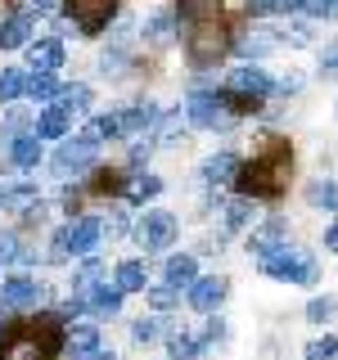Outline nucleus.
<instances>
[{"label": "nucleus", "instance_id": "nucleus-13", "mask_svg": "<svg viewBox=\"0 0 338 360\" xmlns=\"http://www.w3.org/2000/svg\"><path fill=\"white\" fill-rule=\"evenodd\" d=\"M32 32H37V18H32V9H14V14L0 22V45H5V50H27Z\"/></svg>", "mask_w": 338, "mask_h": 360}, {"label": "nucleus", "instance_id": "nucleus-35", "mask_svg": "<svg viewBox=\"0 0 338 360\" xmlns=\"http://www.w3.org/2000/svg\"><path fill=\"white\" fill-rule=\"evenodd\" d=\"M127 68H131L127 45H108V50L99 54V72H104V77H127Z\"/></svg>", "mask_w": 338, "mask_h": 360}, {"label": "nucleus", "instance_id": "nucleus-31", "mask_svg": "<svg viewBox=\"0 0 338 360\" xmlns=\"http://www.w3.org/2000/svg\"><path fill=\"white\" fill-rule=\"evenodd\" d=\"M194 257L189 252H180V257H167V284H176V288H189L194 284Z\"/></svg>", "mask_w": 338, "mask_h": 360}, {"label": "nucleus", "instance_id": "nucleus-15", "mask_svg": "<svg viewBox=\"0 0 338 360\" xmlns=\"http://www.w3.org/2000/svg\"><path fill=\"white\" fill-rule=\"evenodd\" d=\"M158 117H163V108H158L154 99H144V104L118 108V131H122V135H140V131L158 127Z\"/></svg>", "mask_w": 338, "mask_h": 360}, {"label": "nucleus", "instance_id": "nucleus-2", "mask_svg": "<svg viewBox=\"0 0 338 360\" xmlns=\"http://www.w3.org/2000/svg\"><path fill=\"white\" fill-rule=\"evenodd\" d=\"M257 266H262V275L280 279V284H302V288H311L315 279H320V266H315V257L307 252V248H298V243L270 248L266 257H257Z\"/></svg>", "mask_w": 338, "mask_h": 360}, {"label": "nucleus", "instance_id": "nucleus-1", "mask_svg": "<svg viewBox=\"0 0 338 360\" xmlns=\"http://www.w3.org/2000/svg\"><path fill=\"white\" fill-rule=\"evenodd\" d=\"M289 162H293L289 144H270V149L257 153L248 167H239V180H234V185H239L248 198H275L289 180Z\"/></svg>", "mask_w": 338, "mask_h": 360}, {"label": "nucleus", "instance_id": "nucleus-47", "mask_svg": "<svg viewBox=\"0 0 338 360\" xmlns=\"http://www.w3.org/2000/svg\"><path fill=\"white\" fill-rule=\"evenodd\" d=\"M50 262H73V248H68V234L63 230L50 239Z\"/></svg>", "mask_w": 338, "mask_h": 360}, {"label": "nucleus", "instance_id": "nucleus-24", "mask_svg": "<svg viewBox=\"0 0 338 360\" xmlns=\"http://www.w3.org/2000/svg\"><path fill=\"white\" fill-rule=\"evenodd\" d=\"M0 360H45V352H41V342L32 333H9Z\"/></svg>", "mask_w": 338, "mask_h": 360}, {"label": "nucleus", "instance_id": "nucleus-52", "mask_svg": "<svg viewBox=\"0 0 338 360\" xmlns=\"http://www.w3.org/2000/svg\"><path fill=\"white\" fill-rule=\"evenodd\" d=\"M149 153H154V144H149V140H140V144L131 149V162H135V167H144V162H149Z\"/></svg>", "mask_w": 338, "mask_h": 360}, {"label": "nucleus", "instance_id": "nucleus-25", "mask_svg": "<svg viewBox=\"0 0 338 360\" xmlns=\"http://www.w3.org/2000/svg\"><path fill=\"white\" fill-rule=\"evenodd\" d=\"M113 284H118L122 292H144L149 288V270H144V262H122L118 270H113Z\"/></svg>", "mask_w": 338, "mask_h": 360}, {"label": "nucleus", "instance_id": "nucleus-32", "mask_svg": "<svg viewBox=\"0 0 338 360\" xmlns=\"http://www.w3.org/2000/svg\"><path fill=\"white\" fill-rule=\"evenodd\" d=\"M18 95H27V72L23 68H0V104H9Z\"/></svg>", "mask_w": 338, "mask_h": 360}, {"label": "nucleus", "instance_id": "nucleus-41", "mask_svg": "<svg viewBox=\"0 0 338 360\" xmlns=\"http://www.w3.org/2000/svg\"><path fill=\"white\" fill-rule=\"evenodd\" d=\"M99 279H104V266H99L95 257H86V266L77 270V279H73V284H77V288H95Z\"/></svg>", "mask_w": 338, "mask_h": 360}, {"label": "nucleus", "instance_id": "nucleus-44", "mask_svg": "<svg viewBox=\"0 0 338 360\" xmlns=\"http://www.w3.org/2000/svg\"><path fill=\"white\" fill-rule=\"evenodd\" d=\"M334 311H338V302H334V297H315L311 307H307V320H311V324H320V320H330Z\"/></svg>", "mask_w": 338, "mask_h": 360}, {"label": "nucleus", "instance_id": "nucleus-53", "mask_svg": "<svg viewBox=\"0 0 338 360\" xmlns=\"http://www.w3.org/2000/svg\"><path fill=\"white\" fill-rule=\"evenodd\" d=\"M63 0H27V9H37V14H54Z\"/></svg>", "mask_w": 338, "mask_h": 360}, {"label": "nucleus", "instance_id": "nucleus-21", "mask_svg": "<svg viewBox=\"0 0 338 360\" xmlns=\"http://www.w3.org/2000/svg\"><path fill=\"white\" fill-rule=\"evenodd\" d=\"M27 333L41 342V352H45V356H59V352H63V324L54 320V315H41V320L32 324Z\"/></svg>", "mask_w": 338, "mask_h": 360}, {"label": "nucleus", "instance_id": "nucleus-7", "mask_svg": "<svg viewBox=\"0 0 338 360\" xmlns=\"http://www.w3.org/2000/svg\"><path fill=\"white\" fill-rule=\"evenodd\" d=\"M176 230H180V221H176V212H167V207H154V212H144L140 217V243L149 248V252H163V248H172L176 243Z\"/></svg>", "mask_w": 338, "mask_h": 360}, {"label": "nucleus", "instance_id": "nucleus-20", "mask_svg": "<svg viewBox=\"0 0 338 360\" xmlns=\"http://www.w3.org/2000/svg\"><path fill=\"white\" fill-rule=\"evenodd\" d=\"M63 347L73 356H90L99 347V324H86V320L82 324H68V329H63Z\"/></svg>", "mask_w": 338, "mask_h": 360}, {"label": "nucleus", "instance_id": "nucleus-48", "mask_svg": "<svg viewBox=\"0 0 338 360\" xmlns=\"http://www.w3.org/2000/svg\"><path fill=\"white\" fill-rule=\"evenodd\" d=\"M14 257H18V234H0V266H9V262H14Z\"/></svg>", "mask_w": 338, "mask_h": 360}, {"label": "nucleus", "instance_id": "nucleus-50", "mask_svg": "<svg viewBox=\"0 0 338 360\" xmlns=\"http://www.w3.org/2000/svg\"><path fill=\"white\" fill-rule=\"evenodd\" d=\"M270 86H275L280 95H298V90H302V77H298V72H289V77H280V82H270Z\"/></svg>", "mask_w": 338, "mask_h": 360}, {"label": "nucleus", "instance_id": "nucleus-45", "mask_svg": "<svg viewBox=\"0 0 338 360\" xmlns=\"http://www.w3.org/2000/svg\"><path fill=\"white\" fill-rule=\"evenodd\" d=\"M320 77H325V82H338V41L325 45V54H320Z\"/></svg>", "mask_w": 338, "mask_h": 360}, {"label": "nucleus", "instance_id": "nucleus-28", "mask_svg": "<svg viewBox=\"0 0 338 360\" xmlns=\"http://www.w3.org/2000/svg\"><path fill=\"white\" fill-rule=\"evenodd\" d=\"M68 122H73V117H68V112H63L59 104H54V108H45V112H41V117H37V122H32V131H37V135H41V140H59V135L68 131Z\"/></svg>", "mask_w": 338, "mask_h": 360}, {"label": "nucleus", "instance_id": "nucleus-22", "mask_svg": "<svg viewBox=\"0 0 338 360\" xmlns=\"http://www.w3.org/2000/svg\"><path fill=\"white\" fill-rule=\"evenodd\" d=\"M176 37V9H158V14L144 18V41L149 45H172Z\"/></svg>", "mask_w": 338, "mask_h": 360}, {"label": "nucleus", "instance_id": "nucleus-37", "mask_svg": "<svg viewBox=\"0 0 338 360\" xmlns=\"http://www.w3.org/2000/svg\"><path fill=\"white\" fill-rule=\"evenodd\" d=\"M180 135H185V117L180 112H163L158 127H154V144H176Z\"/></svg>", "mask_w": 338, "mask_h": 360}, {"label": "nucleus", "instance_id": "nucleus-17", "mask_svg": "<svg viewBox=\"0 0 338 360\" xmlns=\"http://www.w3.org/2000/svg\"><path fill=\"white\" fill-rule=\"evenodd\" d=\"M239 158L234 153H212V158H203V167H199V176H203V185H230V180H239Z\"/></svg>", "mask_w": 338, "mask_h": 360}, {"label": "nucleus", "instance_id": "nucleus-46", "mask_svg": "<svg viewBox=\"0 0 338 360\" xmlns=\"http://www.w3.org/2000/svg\"><path fill=\"white\" fill-rule=\"evenodd\" d=\"M122 234H127V217L108 212V221H99V239H122Z\"/></svg>", "mask_w": 338, "mask_h": 360}, {"label": "nucleus", "instance_id": "nucleus-55", "mask_svg": "<svg viewBox=\"0 0 338 360\" xmlns=\"http://www.w3.org/2000/svg\"><path fill=\"white\" fill-rule=\"evenodd\" d=\"M90 360H118L113 352H90Z\"/></svg>", "mask_w": 338, "mask_h": 360}, {"label": "nucleus", "instance_id": "nucleus-49", "mask_svg": "<svg viewBox=\"0 0 338 360\" xmlns=\"http://www.w3.org/2000/svg\"><path fill=\"white\" fill-rule=\"evenodd\" d=\"M23 127H27V112L14 108V112L5 117V140H14V131H23Z\"/></svg>", "mask_w": 338, "mask_h": 360}, {"label": "nucleus", "instance_id": "nucleus-40", "mask_svg": "<svg viewBox=\"0 0 338 360\" xmlns=\"http://www.w3.org/2000/svg\"><path fill=\"white\" fill-rule=\"evenodd\" d=\"M131 338H135L140 347H149V342H158V338H163V329H158V320H154V315H149V320L140 315V320L131 324Z\"/></svg>", "mask_w": 338, "mask_h": 360}, {"label": "nucleus", "instance_id": "nucleus-10", "mask_svg": "<svg viewBox=\"0 0 338 360\" xmlns=\"http://www.w3.org/2000/svg\"><path fill=\"white\" fill-rule=\"evenodd\" d=\"M217 221H221V230H225V234H234V230H253V225H257V198L239 194V198L221 202Z\"/></svg>", "mask_w": 338, "mask_h": 360}, {"label": "nucleus", "instance_id": "nucleus-51", "mask_svg": "<svg viewBox=\"0 0 338 360\" xmlns=\"http://www.w3.org/2000/svg\"><path fill=\"white\" fill-rule=\"evenodd\" d=\"M284 37H289L293 45H307V41H311V27H307V22H293V27L284 32Z\"/></svg>", "mask_w": 338, "mask_h": 360}, {"label": "nucleus", "instance_id": "nucleus-42", "mask_svg": "<svg viewBox=\"0 0 338 360\" xmlns=\"http://www.w3.org/2000/svg\"><path fill=\"white\" fill-rule=\"evenodd\" d=\"M298 9H302V14H307V18H338V0H298Z\"/></svg>", "mask_w": 338, "mask_h": 360}, {"label": "nucleus", "instance_id": "nucleus-27", "mask_svg": "<svg viewBox=\"0 0 338 360\" xmlns=\"http://www.w3.org/2000/svg\"><path fill=\"white\" fill-rule=\"evenodd\" d=\"M90 99H95V95H90V86L73 82V86H63L59 95H54V104H59L68 117H77V112H86V108H90Z\"/></svg>", "mask_w": 338, "mask_h": 360}, {"label": "nucleus", "instance_id": "nucleus-39", "mask_svg": "<svg viewBox=\"0 0 338 360\" xmlns=\"http://www.w3.org/2000/svg\"><path fill=\"white\" fill-rule=\"evenodd\" d=\"M289 9H298V0H248V14L266 18V14H289Z\"/></svg>", "mask_w": 338, "mask_h": 360}, {"label": "nucleus", "instance_id": "nucleus-6", "mask_svg": "<svg viewBox=\"0 0 338 360\" xmlns=\"http://www.w3.org/2000/svg\"><path fill=\"white\" fill-rule=\"evenodd\" d=\"M68 14H73V27L82 37H99L118 14V0H68Z\"/></svg>", "mask_w": 338, "mask_h": 360}, {"label": "nucleus", "instance_id": "nucleus-54", "mask_svg": "<svg viewBox=\"0 0 338 360\" xmlns=\"http://www.w3.org/2000/svg\"><path fill=\"white\" fill-rule=\"evenodd\" d=\"M325 252H338V221L325 230Z\"/></svg>", "mask_w": 338, "mask_h": 360}, {"label": "nucleus", "instance_id": "nucleus-11", "mask_svg": "<svg viewBox=\"0 0 338 360\" xmlns=\"http://www.w3.org/2000/svg\"><path fill=\"white\" fill-rule=\"evenodd\" d=\"M27 63H32V72H59L63 68V41L59 37L27 41Z\"/></svg>", "mask_w": 338, "mask_h": 360}, {"label": "nucleus", "instance_id": "nucleus-12", "mask_svg": "<svg viewBox=\"0 0 338 360\" xmlns=\"http://www.w3.org/2000/svg\"><path fill=\"white\" fill-rule=\"evenodd\" d=\"M225 292H230V284H225L221 275H208V279H194L189 284V307L203 311V315H212L225 302Z\"/></svg>", "mask_w": 338, "mask_h": 360}, {"label": "nucleus", "instance_id": "nucleus-8", "mask_svg": "<svg viewBox=\"0 0 338 360\" xmlns=\"http://www.w3.org/2000/svg\"><path fill=\"white\" fill-rule=\"evenodd\" d=\"M86 172H95V149H90L86 140L59 144V153H54V176H59V180H77Z\"/></svg>", "mask_w": 338, "mask_h": 360}, {"label": "nucleus", "instance_id": "nucleus-9", "mask_svg": "<svg viewBox=\"0 0 338 360\" xmlns=\"http://www.w3.org/2000/svg\"><path fill=\"white\" fill-rule=\"evenodd\" d=\"M41 297H45V284H37V279H27V275H14L0 288V307H9V311H37Z\"/></svg>", "mask_w": 338, "mask_h": 360}, {"label": "nucleus", "instance_id": "nucleus-56", "mask_svg": "<svg viewBox=\"0 0 338 360\" xmlns=\"http://www.w3.org/2000/svg\"><path fill=\"white\" fill-rule=\"evenodd\" d=\"M0 194H5V189H0Z\"/></svg>", "mask_w": 338, "mask_h": 360}, {"label": "nucleus", "instance_id": "nucleus-29", "mask_svg": "<svg viewBox=\"0 0 338 360\" xmlns=\"http://www.w3.org/2000/svg\"><path fill=\"white\" fill-rule=\"evenodd\" d=\"M122 297H127V292L104 279V284H95V292H90V307H95L99 315H118L122 311Z\"/></svg>", "mask_w": 338, "mask_h": 360}, {"label": "nucleus", "instance_id": "nucleus-4", "mask_svg": "<svg viewBox=\"0 0 338 360\" xmlns=\"http://www.w3.org/2000/svg\"><path fill=\"white\" fill-rule=\"evenodd\" d=\"M185 122H194V127H208V131L230 127V122H234L230 95H217V90H194V95H189V108H185Z\"/></svg>", "mask_w": 338, "mask_h": 360}, {"label": "nucleus", "instance_id": "nucleus-34", "mask_svg": "<svg viewBox=\"0 0 338 360\" xmlns=\"http://www.w3.org/2000/svg\"><path fill=\"white\" fill-rule=\"evenodd\" d=\"M275 32H244V37H234V45H239V50L248 54V59H262V54H270L275 50Z\"/></svg>", "mask_w": 338, "mask_h": 360}, {"label": "nucleus", "instance_id": "nucleus-5", "mask_svg": "<svg viewBox=\"0 0 338 360\" xmlns=\"http://www.w3.org/2000/svg\"><path fill=\"white\" fill-rule=\"evenodd\" d=\"M270 90V77L262 72L257 63H244V68H234L230 77H225V95H230V104H234V112H248Z\"/></svg>", "mask_w": 338, "mask_h": 360}, {"label": "nucleus", "instance_id": "nucleus-14", "mask_svg": "<svg viewBox=\"0 0 338 360\" xmlns=\"http://www.w3.org/2000/svg\"><path fill=\"white\" fill-rule=\"evenodd\" d=\"M167 347H172V360H199V352L208 347V324H180V329L167 338Z\"/></svg>", "mask_w": 338, "mask_h": 360}, {"label": "nucleus", "instance_id": "nucleus-26", "mask_svg": "<svg viewBox=\"0 0 338 360\" xmlns=\"http://www.w3.org/2000/svg\"><path fill=\"white\" fill-rule=\"evenodd\" d=\"M118 112H104V117H90L86 122V131H82V140L90 144V149H99L104 140H118Z\"/></svg>", "mask_w": 338, "mask_h": 360}, {"label": "nucleus", "instance_id": "nucleus-33", "mask_svg": "<svg viewBox=\"0 0 338 360\" xmlns=\"http://www.w3.org/2000/svg\"><path fill=\"white\" fill-rule=\"evenodd\" d=\"M307 202H311V207L338 212V180H311V185H307Z\"/></svg>", "mask_w": 338, "mask_h": 360}, {"label": "nucleus", "instance_id": "nucleus-43", "mask_svg": "<svg viewBox=\"0 0 338 360\" xmlns=\"http://www.w3.org/2000/svg\"><path fill=\"white\" fill-rule=\"evenodd\" d=\"M307 360H338V342L334 338H315L307 347Z\"/></svg>", "mask_w": 338, "mask_h": 360}, {"label": "nucleus", "instance_id": "nucleus-30", "mask_svg": "<svg viewBox=\"0 0 338 360\" xmlns=\"http://www.w3.org/2000/svg\"><path fill=\"white\" fill-rule=\"evenodd\" d=\"M0 202H5V207L14 212V217H32V212H37V189H32V185L5 189V194H0Z\"/></svg>", "mask_w": 338, "mask_h": 360}, {"label": "nucleus", "instance_id": "nucleus-3", "mask_svg": "<svg viewBox=\"0 0 338 360\" xmlns=\"http://www.w3.org/2000/svg\"><path fill=\"white\" fill-rule=\"evenodd\" d=\"M230 32H225V22H217V14H208V18H199L194 27H189V37H185V54H189V63L194 68H217V59L225 50H230Z\"/></svg>", "mask_w": 338, "mask_h": 360}, {"label": "nucleus", "instance_id": "nucleus-23", "mask_svg": "<svg viewBox=\"0 0 338 360\" xmlns=\"http://www.w3.org/2000/svg\"><path fill=\"white\" fill-rule=\"evenodd\" d=\"M284 243V221H266V225H253V234H248V252L266 257L270 248Z\"/></svg>", "mask_w": 338, "mask_h": 360}, {"label": "nucleus", "instance_id": "nucleus-18", "mask_svg": "<svg viewBox=\"0 0 338 360\" xmlns=\"http://www.w3.org/2000/svg\"><path fill=\"white\" fill-rule=\"evenodd\" d=\"M118 189H122V198H127V202H149V198L163 194V180H158L154 172H131Z\"/></svg>", "mask_w": 338, "mask_h": 360}, {"label": "nucleus", "instance_id": "nucleus-16", "mask_svg": "<svg viewBox=\"0 0 338 360\" xmlns=\"http://www.w3.org/2000/svg\"><path fill=\"white\" fill-rule=\"evenodd\" d=\"M68 234V248H73V257H90L99 243V217H77L73 225H63Z\"/></svg>", "mask_w": 338, "mask_h": 360}, {"label": "nucleus", "instance_id": "nucleus-38", "mask_svg": "<svg viewBox=\"0 0 338 360\" xmlns=\"http://www.w3.org/2000/svg\"><path fill=\"white\" fill-rule=\"evenodd\" d=\"M149 307H154V311H172V307H180V288H176V284H158V288H149Z\"/></svg>", "mask_w": 338, "mask_h": 360}, {"label": "nucleus", "instance_id": "nucleus-19", "mask_svg": "<svg viewBox=\"0 0 338 360\" xmlns=\"http://www.w3.org/2000/svg\"><path fill=\"white\" fill-rule=\"evenodd\" d=\"M9 144V162L23 167V172H32V167L41 162V135L32 131V135H14V140H5Z\"/></svg>", "mask_w": 338, "mask_h": 360}, {"label": "nucleus", "instance_id": "nucleus-36", "mask_svg": "<svg viewBox=\"0 0 338 360\" xmlns=\"http://www.w3.org/2000/svg\"><path fill=\"white\" fill-rule=\"evenodd\" d=\"M54 95H59V77H54V72H32L27 77V99H32V104L54 99Z\"/></svg>", "mask_w": 338, "mask_h": 360}]
</instances>
